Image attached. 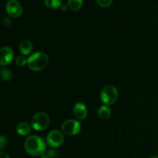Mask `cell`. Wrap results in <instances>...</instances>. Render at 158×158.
Segmentation results:
<instances>
[{"instance_id":"3957f363","label":"cell","mask_w":158,"mask_h":158,"mask_svg":"<svg viewBox=\"0 0 158 158\" xmlns=\"http://www.w3.org/2000/svg\"><path fill=\"white\" fill-rule=\"evenodd\" d=\"M49 117L46 113L44 112H39L36 113L32 116L31 118V127L34 130L37 131H42L46 130L49 127Z\"/></svg>"},{"instance_id":"8992f818","label":"cell","mask_w":158,"mask_h":158,"mask_svg":"<svg viewBox=\"0 0 158 158\" xmlns=\"http://www.w3.org/2000/svg\"><path fill=\"white\" fill-rule=\"evenodd\" d=\"M63 140H64V137H63V133L57 130L50 131L46 137L47 143L51 148H53L61 146L63 143Z\"/></svg>"},{"instance_id":"5b68a950","label":"cell","mask_w":158,"mask_h":158,"mask_svg":"<svg viewBox=\"0 0 158 158\" xmlns=\"http://www.w3.org/2000/svg\"><path fill=\"white\" fill-rule=\"evenodd\" d=\"M81 128V125H80V122L77 120H73V119H70V120H67L61 126L62 132L63 134H66V135H76L78 134Z\"/></svg>"},{"instance_id":"ba28073f","label":"cell","mask_w":158,"mask_h":158,"mask_svg":"<svg viewBox=\"0 0 158 158\" xmlns=\"http://www.w3.org/2000/svg\"><path fill=\"white\" fill-rule=\"evenodd\" d=\"M1 59H0V64L1 66H6L12 62L14 56V52L12 49L9 46H3L0 49Z\"/></svg>"},{"instance_id":"d6986e66","label":"cell","mask_w":158,"mask_h":158,"mask_svg":"<svg viewBox=\"0 0 158 158\" xmlns=\"http://www.w3.org/2000/svg\"><path fill=\"white\" fill-rule=\"evenodd\" d=\"M3 23H4V25L6 26H11V24L12 23V20L11 19V17H6L3 20Z\"/></svg>"},{"instance_id":"7402d4cb","label":"cell","mask_w":158,"mask_h":158,"mask_svg":"<svg viewBox=\"0 0 158 158\" xmlns=\"http://www.w3.org/2000/svg\"><path fill=\"white\" fill-rule=\"evenodd\" d=\"M60 8H61V9L63 11H66V9H67V6H66V5H65V4H63Z\"/></svg>"},{"instance_id":"ac0fdd59","label":"cell","mask_w":158,"mask_h":158,"mask_svg":"<svg viewBox=\"0 0 158 158\" xmlns=\"http://www.w3.org/2000/svg\"><path fill=\"white\" fill-rule=\"evenodd\" d=\"M6 145H7V139L4 136H1L0 137V149H4Z\"/></svg>"},{"instance_id":"30bf717a","label":"cell","mask_w":158,"mask_h":158,"mask_svg":"<svg viewBox=\"0 0 158 158\" xmlns=\"http://www.w3.org/2000/svg\"><path fill=\"white\" fill-rule=\"evenodd\" d=\"M19 51L23 56L29 55L32 51V44L29 40H23L19 44Z\"/></svg>"},{"instance_id":"9c48e42d","label":"cell","mask_w":158,"mask_h":158,"mask_svg":"<svg viewBox=\"0 0 158 158\" xmlns=\"http://www.w3.org/2000/svg\"><path fill=\"white\" fill-rule=\"evenodd\" d=\"M73 114L78 120H84L88 115L87 107L83 103H77L73 106Z\"/></svg>"},{"instance_id":"8fae6325","label":"cell","mask_w":158,"mask_h":158,"mask_svg":"<svg viewBox=\"0 0 158 158\" xmlns=\"http://www.w3.org/2000/svg\"><path fill=\"white\" fill-rule=\"evenodd\" d=\"M31 126L26 122H21L16 127L17 134L21 136H26L30 133Z\"/></svg>"},{"instance_id":"9a60e30c","label":"cell","mask_w":158,"mask_h":158,"mask_svg":"<svg viewBox=\"0 0 158 158\" xmlns=\"http://www.w3.org/2000/svg\"><path fill=\"white\" fill-rule=\"evenodd\" d=\"M1 77L4 81H9L12 79V72L8 68H2L1 69Z\"/></svg>"},{"instance_id":"603a6c76","label":"cell","mask_w":158,"mask_h":158,"mask_svg":"<svg viewBox=\"0 0 158 158\" xmlns=\"http://www.w3.org/2000/svg\"><path fill=\"white\" fill-rule=\"evenodd\" d=\"M150 158H158V157H157V156H151V157Z\"/></svg>"},{"instance_id":"4fadbf2b","label":"cell","mask_w":158,"mask_h":158,"mask_svg":"<svg viewBox=\"0 0 158 158\" xmlns=\"http://www.w3.org/2000/svg\"><path fill=\"white\" fill-rule=\"evenodd\" d=\"M83 0H68V6L73 11H77L82 7Z\"/></svg>"},{"instance_id":"52a82bcc","label":"cell","mask_w":158,"mask_h":158,"mask_svg":"<svg viewBox=\"0 0 158 158\" xmlns=\"http://www.w3.org/2000/svg\"><path fill=\"white\" fill-rule=\"evenodd\" d=\"M6 9L11 18H18L23 13V7L17 0H9L6 3Z\"/></svg>"},{"instance_id":"44dd1931","label":"cell","mask_w":158,"mask_h":158,"mask_svg":"<svg viewBox=\"0 0 158 158\" xmlns=\"http://www.w3.org/2000/svg\"><path fill=\"white\" fill-rule=\"evenodd\" d=\"M0 158H10V157H9V156L6 153L3 152V151H1V152H0Z\"/></svg>"},{"instance_id":"7a4b0ae2","label":"cell","mask_w":158,"mask_h":158,"mask_svg":"<svg viewBox=\"0 0 158 158\" xmlns=\"http://www.w3.org/2000/svg\"><path fill=\"white\" fill-rule=\"evenodd\" d=\"M28 67L32 71H41L49 64V57L45 52H37L27 59Z\"/></svg>"},{"instance_id":"e0dca14e","label":"cell","mask_w":158,"mask_h":158,"mask_svg":"<svg viewBox=\"0 0 158 158\" xmlns=\"http://www.w3.org/2000/svg\"><path fill=\"white\" fill-rule=\"evenodd\" d=\"M97 2L99 6H100L101 7L107 8L112 4L113 0H97Z\"/></svg>"},{"instance_id":"277c9868","label":"cell","mask_w":158,"mask_h":158,"mask_svg":"<svg viewBox=\"0 0 158 158\" xmlns=\"http://www.w3.org/2000/svg\"><path fill=\"white\" fill-rule=\"evenodd\" d=\"M118 97V90L113 85L105 86L100 94V99L104 104H114Z\"/></svg>"},{"instance_id":"6da1fadb","label":"cell","mask_w":158,"mask_h":158,"mask_svg":"<svg viewBox=\"0 0 158 158\" xmlns=\"http://www.w3.org/2000/svg\"><path fill=\"white\" fill-rule=\"evenodd\" d=\"M24 148L26 152L35 157L43 155L46 150V145L43 138L36 135H32L26 139L24 143Z\"/></svg>"},{"instance_id":"5bb4252c","label":"cell","mask_w":158,"mask_h":158,"mask_svg":"<svg viewBox=\"0 0 158 158\" xmlns=\"http://www.w3.org/2000/svg\"><path fill=\"white\" fill-rule=\"evenodd\" d=\"M44 2L46 6L51 9H56L63 5V0H44Z\"/></svg>"},{"instance_id":"2e32d148","label":"cell","mask_w":158,"mask_h":158,"mask_svg":"<svg viewBox=\"0 0 158 158\" xmlns=\"http://www.w3.org/2000/svg\"><path fill=\"white\" fill-rule=\"evenodd\" d=\"M28 60H26V58L25 57V56L21 55V56H18L15 59V63L18 66H20V67H23L25 65L27 64Z\"/></svg>"},{"instance_id":"ffe728a7","label":"cell","mask_w":158,"mask_h":158,"mask_svg":"<svg viewBox=\"0 0 158 158\" xmlns=\"http://www.w3.org/2000/svg\"><path fill=\"white\" fill-rule=\"evenodd\" d=\"M47 156H48V157H49V158H53L56 156V151H54L53 150H50V151H49V154H48Z\"/></svg>"},{"instance_id":"7c38bea8","label":"cell","mask_w":158,"mask_h":158,"mask_svg":"<svg viewBox=\"0 0 158 158\" xmlns=\"http://www.w3.org/2000/svg\"><path fill=\"white\" fill-rule=\"evenodd\" d=\"M111 110L107 106H102L98 110V116L101 119L106 120L110 117Z\"/></svg>"}]
</instances>
